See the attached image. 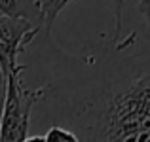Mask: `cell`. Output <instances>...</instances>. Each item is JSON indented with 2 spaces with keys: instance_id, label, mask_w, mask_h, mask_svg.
<instances>
[{
  "instance_id": "8992f818",
  "label": "cell",
  "mask_w": 150,
  "mask_h": 142,
  "mask_svg": "<svg viewBox=\"0 0 150 142\" xmlns=\"http://www.w3.org/2000/svg\"><path fill=\"white\" fill-rule=\"evenodd\" d=\"M46 142H82L78 133H74L72 129H65L61 125H53L46 131Z\"/></svg>"
},
{
  "instance_id": "277c9868",
  "label": "cell",
  "mask_w": 150,
  "mask_h": 142,
  "mask_svg": "<svg viewBox=\"0 0 150 142\" xmlns=\"http://www.w3.org/2000/svg\"><path fill=\"white\" fill-rule=\"evenodd\" d=\"M0 11L11 17H25L42 27L38 0H0Z\"/></svg>"
},
{
  "instance_id": "6da1fadb",
  "label": "cell",
  "mask_w": 150,
  "mask_h": 142,
  "mask_svg": "<svg viewBox=\"0 0 150 142\" xmlns=\"http://www.w3.org/2000/svg\"><path fill=\"white\" fill-rule=\"evenodd\" d=\"M86 135L88 142H150V74L103 95Z\"/></svg>"
},
{
  "instance_id": "9c48e42d",
  "label": "cell",
  "mask_w": 150,
  "mask_h": 142,
  "mask_svg": "<svg viewBox=\"0 0 150 142\" xmlns=\"http://www.w3.org/2000/svg\"><path fill=\"white\" fill-rule=\"evenodd\" d=\"M137 10H139V13L150 23V0H139V2H137Z\"/></svg>"
},
{
  "instance_id": "8fae6325",
  "label": "cell",
  "mask_w": 150,
  "mask_h": 142,
  "mask_svg": "<svg viewBox=\"0 0 150 142\" xmlns=\"http://www.w3.org/2000/svg\"><path fill=\"white\" fill-rule=\"evenodd\" d=\"M0 15H2V11H0Z\"/></svg>"
},
{
  "instance_id": "3957f363",
  "label": "cell",
  "mask_w": 150,
  "mask_h": 142,
  "mask_svg": "<svg viewBox=\"0 0 150 142\" xmlns=\"http://www.w3.org/2000/svg\"><path fill=\"white\" fill-rule=\"evenodd\" d=\"M42 27L25 17L0 15V66L6 76L21 65H17V55L33 42Z\"/></svg>"
},
{
  "instance_id": "30bf717a",
  "label": "cell",
  "mask_w": 150,
  "mask_h": 142,
  "mask_svg": "<svg viewBox=\"0 0 150 142\" xmlns=\"http://www.w3.org/2000/svg\"><path fill=\"white\" fill-rule=\"evenodd\" d=\"M23 142H46L44 135H33V136H25Z\"/></svg>"
},
{
  "instance_id": "ba28073f",
  "label": "cell",
  "mask_w": 150,
  "mask_h": 142,
  "mask_svg": "<svg viewBox=\"0 0 150 142\" xmlns=\"http://www.w3.org/2000/svg\"><path fill=\"white\" fill-rule=\"evenodd\" d=\"M116 4V34H114V40L120 38V29H122V10H124V0H114Z\"/></svg>"
},
{
  "instance_id": "7a4b0ae2",
  "label": "cell",
  "mask_w": 150,
  "mask_h": 142,
  "mask_svg": "<svg viewBox=\"0 0 150 142\" xmlns=\"http://www.w3.org/2000/svg\"><path fill=\"white\" fill-rule=\"evenodd\" d=\"M25 66L8 74V91L0 117V142H23L29 136V125L33 108L40 98L46 97L50 87L30 89L23 84L21 74Z\"/></svg>"
},
{
  "instance_id": "5b68a950",
  "label": "cell",
  "mask_w": 150,
  "mask_h": 142,
  "mask_svg": "<svg viewBox=\"0 0 150 142\" xmlns=\"http://www.w3.org/2000/svg\"><path fill=\"white\" fill-rule=\"evenodd\" d=\"M72 0H38V10H40V23L42 30L46 32V36L51 34L53 23L57 19V15L61 13V10Z\"/></svg>"
},
{
  "instance_id": "52a82bcc",
  "label": "cell",
  "mask_w": 150,
  "mask_h": 142,
  "mask_svg": "<svg viewBox=\"0 0 150 142\" xmlns=\"http://www.w3.org/2000/svg\"><path fill=\"white\" fill-rule=\"evenodd\" d=\"M6 91H8V76L0 66V117H2V110H4V102H6Z\"/></svg>"
}]
</instances>
